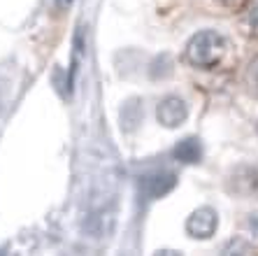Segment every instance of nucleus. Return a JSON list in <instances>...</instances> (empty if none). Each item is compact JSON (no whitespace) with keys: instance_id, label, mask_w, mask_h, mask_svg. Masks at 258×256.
<instances>
[{"instance_id":"5","label":"nucleus","mask_w":258,"mask_h":256,"mask_svg":"<svg viewBox=\"0 0 258 256\" xmlns=\"http://www.w3.org/2000/svg\"><path fill=\"white\" fill-rule=\"evenodd\" d=\"M177 186V175L174 173H156V175H149V177H144L142 182V191L147 198H163L168 196L170 191Z\"/></svg>"},{"instance_id":"3","label":"nucleus","mask_w":258,"mask_h":256,"mask_svg":"<svg viewBox=\"0 0 258 256\" xmlns=\"http://www.w3.org/2000/svg\"><path fill=\"white\" fill-rule=\"evenodd\" d=\"M216 226H219V215H216L214 208H198L193 210L191 217L186 219V231L191 238L196 240H207L216 233Z\"/></svg>"},{"instance_id":"2","label":"nucleus","mask_w":258,"mask_h":256,"mask_svg":"<svg viewBox=\"0 0 258 256\" xmlns=\"http://www.w3.org/2000/svg\"><path fill=\"white\" fill-rule=\"evenodd\" d=\"M228 189L240 198H256L258 196V166L242 163L233 168L228 175Z\"/></svg>"},{"instance_id":"8","label":"nucleus","mask_w":258,"mask_h":256,"mask_svg":"<svg viewBox=\"0 0 258 256\" xmlns=\"http://www.w3.org/2000/svg\"><path fill=\"white\" fill-rule=\"evenodd\" d=\"M246 24H249V30H251V35L258 37V5L253 7L251 12H249V19H246Z\"/></svg>"},{"instance_id":"10","label":"nucleus","mask_w":258,"mask_h":256,"mask_svg":"<svg viewBox=\"0 0 258 256\" xmlns=\"http://www.w3.org/2000/svg\"><path fill=\"white\" fill-rule=\"evenodd\" d=\"M216 3H221V5H235L237 0H216Z\"/></svg>"},{"instance_id":"11","label":"nucleus","mask_w":258,"mask_h":256,"mask_svg":"<svg viewBox=\"0 0 258 256\" xmlns=\"http://www.w3.org/2000/svg\"><path fill=\"white\" fill-rule=\"evenodd\" d=\"M256 131H258V124H256Z\"/></svg>"},{"instance_id":"4","label":"nucleus","mask_w":258,"mask_h":256,"mask_svg":"<svg viewBox=\"0 0 258 256\" xmlns=\"http://www.w3.org/2000/svg\"><path fill=\"white\" fill-rule=\"evenodd\" d=\"M156 119L165 128H179L184 121L188 119V108L179 95H168L158 103L156 108Z\"/></svg>"},{"instance_id":"6","label":"nucleus","mask_w":258,"mask_h":256,"mask_svg":"<svg viewBox=\"0 0 258 256\" xmlns=\"http://www.w3.org/2000/svg\"><path fill=\"white\" fill-rule=\"evenodd\" d=\"M172 156H174V161L186 163V166L200 163L203 161V142H200L198 137H184V140H179V142L174 144Z\"/></svg>"},{"instance_id":"7","label":"nucleus","mask_w":258,"mask_h":256,"mask_svg":"<svg viewBox=\"0 0 258 256\" xmlns=\"http://www.w3.org/2000/svg\"><path fill=\"white\" fill-rule=\"evenodd\" d=\"M244 79H246V86L251 93L258 95V56L246 66V72H244Z\"/></svg>"},{"instance_id":"9","label":"nucleus","mask_w":258,"mask_h":256,"mask_svg":"<svg viewBox=\"0 0 258 256\" xmlns=\"http://www.w3.org/2000/svg\"><path fill=\"white\" fill-rule=\"evenodd\" d=\"M72 3H75V0H56V5L58 7H70Z\"/></svg>"},{"instance_id":"1","label":"nucleus","mask_w":258,"mask_h":256,"mask_svg":"<svg viewBox=\"0 0 258 256\" xmlns=\"http://www.w3.org/2000/svg\"><path fill=\"white\" fill-rule=\"evenodd\" d=\"M226 52H228V40L221 33H216V30H198L186 42L184 59L193 68L207 70V68H214L226 56Z\"/></svg>"}]
</instances>
